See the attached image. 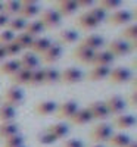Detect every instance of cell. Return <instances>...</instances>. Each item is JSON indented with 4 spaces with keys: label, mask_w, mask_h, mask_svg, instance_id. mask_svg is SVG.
<instances>
[{
    "label": "cell",
    "mask_w": 137,
    "mask_h": 147,
    "mask_svg": "<svg viewBox=\"0 0 137 147\" xmlns=\"http://www.w3.org/2000/svg\"><path fill=\"white\" fill-rule=\"evenodd\" d=\"M114 134L112 127L105 122H99L97 125H94L90 131V140L94 144H102V143H108V140L111 138V136Z\"/></svg>",
    "instance_id": "cell-1"
},
{
    "label": "cell",
    "mask_w": 137,
    "mask_h": 147,
    "mask_svg": "<svg viewBox=\"0 0 137 147\" xmlns=\"http://www.w3.org/2000/svg\"><path fill=\"white\" fill-rule=\"evenodd\" d=\"M40 24L43 25L44 30H55L60 25L62 18L59 16V13L53 9H46L40 13Z\"/></svg>",
    "instance_id": "cell-2"
},
{
    "label": "cell",
    "mask_w": 137,
    "mask_h": 147,
    "mask_svg": "<svg viewBox=\"0 0 137 147\" xmlns=\"http://www.w3.org/2000/svg\"><path fill=\"white\" fill-rule=\"evenodd\" d=\"M84 74L78 68H66L65 71L59 72V82L64 85H74L83 80Z\"/></svg>",
    "instance_id": "cell-3"
},
{
    "label": "cell",
    "mask_w": 137,
    "mask_h": 147,
    "mask_svg": "<svg viewBox=\"0 0 137 147\" xmlns=\"http://www.w3.org/2000/svg\"><path fill=\"white\" fill-rule=\"evenodd\" d=\"M77 110H78V103L75 100H65V102L56 105L55 116L58 119H69Z\"/></svg>",
    "instance_id": "cell-4"
},
{
    "label": "cell",
    "mask_w": 137,
    "mask_h": 147,
    "mask_svg": "<svg viewBox=\"0 0 137 147\" xmlns=\"http://www.w3.org/2000/svg\"><path fill=\"white\" fill-rule=\"evenodd\" d=\"M106 52H109L114 57H117V56H127V55H130L133 52V47H131L130 43L118 38V40H112L108 44V50Z\"/></svg>",
    "instance_id": "cell-5"
},
{
    "label": "cell",
    "mask_w": 137,
    "mask_h": 147,
    "mask_svg": "<svg viewBox=\"0 0 137 147\" xmlns=\"http://www.w3.org/2000/svg\"><path fill=\"white\" fill-rule=\"evenodd\" d=\"M22 102H24V91L19 87H14L12 85L3 94V103L15 107V109H16V106L22 105Z\"/></svg>",
    "instance_id": "cell-6"
},
{
    "label": "cell",
    "mask_w": 137,
    "mask_h": 147,
    "mask_svg": "<svg viewBox=\"0 0 137 147\" xmlns=\"http://www.w3.org/2000/svg\"><path fill=\"white\" fill-rule=\"evenodd\" d=\"M128 80H131V71L128 68H124V66H119V68H114L109 71V75H108V81L114 85H119V84H124L127 82Z\"/></svg>",
    "instance_id": "cell-7"
},
{
    "label": "cell",
    "mask_w": 137,
    "mask_h": 147,
    "mask_svg": "<svg viewBox=\"0 0 137 147\" xmlns=\"http://www.w3.org/2000/svg\"><path fill=\"white\" fill-rule=\"evenodd\" d=\"M108 19V25L111 27H121L125 25L131 21V12L125 10V9H118L115 12H112L109 16H106Z\"/></svg>",
    "instance_id": "cell-8"
},
{
    "label": "cell",
    "mask_w": 137,
    "mask_h": 147,
    "mask_svg": "<svg viewBox=\"0 0 137 147\" xmlns=\"http://www.w3.org/2000/svg\"><path fill=\"white\" fill-rule=\"evenodd\" d=\"M105 105H106V109L109 112V116L111 115L118 116V115L124 113V109H125V100L118 94L108 97V99L105 100Z\"/></svg>",
    "instance_id": "cell-9"
},
{
    "label": "cell",
    "mask_w": 137,
    "mask_h": 147,
    "mask_svg": "<svg viewBox=\"0 0 137 147\" xmlns=\"http://www.w3.org/2000/svg\"><path fill=\"white\" fill-rule=\"evenodd\" d=\"M53 10H56L60 18H68L71 15H74L78 10L77 3L74 0H59V2L55 3Z\"/></svg>",
    "instance_id": "cell-10"
},
{
    "label": "cell",
    "mask_w": 137,
    "mask_h": 147,
    "mask_svg": "<svg viewBox=\"0 0 137 147\" xmlns=\"http://www.w3.org/2000/svg\"><path fill=\"white\" fill-rule=\"evenodd\" d=\"M39 12H40V6L37 2H34V0H22L18 16L27 21V19L34 18Z\"/></svg>",
    "instance_id": "cell-11"
},
{
    "label": "cell",
    "mask_w": 137,
    "mask_h": 147,
    "mask_svg": "<svg viewBox=\"0 0 137 147\" xmlns=\"http://www.w3.org/2000/svg\"><path fill=\"white\" fill-rule=\"evenodd\" d=\"M87 109H89L92 118L96 119V121H99V122H102V121H105V119L109 118V112H108V109H106L105 102H100V100L92 102L89 106H87Z\"/></svg>",
    "instance_id": "cell-12"
},
{
    "label": "cell",
    "mask_w": 137,
    "mask_h": 147,
    "mask_svg": "<svg viewBox=\"0 0 137 147\" xmlns=\"http://www.w3.org/2000/svg\"><path fill=\"white\" fill-rule=\"evenodd\" d=\"M62 53H64L62 46H59L58 43H52L50 47H49L47 50L41 55V60H43L46 65H52V63L58 62V60L60 59Z\"/></svg>",
    "instance_id": "cell-13"
},
{
    "label": "cell",
    "mask_w": 137,
    "mask_h": 147,
    "mask_svg": "<svg viewBox=\"0 0 137 147\" xmlns=\"http://www.w3.org/2000/svg\"><path fill=\"white\" fill-rule=\"evenodd\" d=\"M78 46L85 47L89 50H93V52H99V49H102L105 46V38L99 34H90V35L84 37Z\"/></svg>",
    "instance_id": "cell-14"
},
{
    "label": "cell",
    "mask_w": 137,
    "mask_h": 147,
    "mask_svg": "<svg viewBox=\"0 0 137 147\" xmlns=\"http://www.w3.org/2000/svg\"><path fill=\"white\" fill-rule=\"evenodd\" d=\"M56 102L53 100H41L39 103H35L34 106V112L37 116H50L55 113V110H56Z\"/></svg>",
    "instance_id": "cell-15"
},
{
    "label": "cell",
    "mask_w": 137,
    "mask_h": 147,
    "mask_svg": "<svg viewBox=\"0 0 137 147\" xmlns=\"http://www.w3.org/2000/svg\"><path fill=\"white\" fill-rule=\"evenodd\" d=\"M94 53L93 50H89L85 47H81V46H77L75 50L72 52V57L77 60V62L83 63V65H92V60L94 57Z\"/></svg>",
    "instance_id": "cell-16"
},
{
    "label": "cell",
    "mask_w": 137,
    "mask_h": 147,
    "mask_svg": "<svg viewBox=\"0 0 137 147\" xmlns=\"http://www.w3.org/2000/svg\"><path fill=\"white\" fill-rule=\"evenodd\" d=\"M19 65H21V69H25V71H34L39 68V63H40V60L39 57H37L34 53L31 52H27V53H24L19 59Z\"/></svg>",
    "instance_id": "cell-17"
},
{
    "label": "cell",
    "mask_w": 137,
    "mask_h": 147,
    "mask_svg": "<svg viewBox=\"0 0 137 147\" xmlns=\"http://www.w3.org/2000/svg\"><path fill=\"white\" fill-rule=\"evenodd\" d=\"M112 125H114V128H118V129H130L131 127L136 125V116L127 115V113H121V115L114 118Z\"/></svg>",
    "instance_id": "cell-18"
},
{
    "label": "cell",
    "mask_w": 137,
    "mask_h": 147,
    "mask_svg": "<svg viewBox=\"0 0 137 147\" xmlns=\"http://www.w3.org/2000/svg\"><path fill=\"white\" fill-rule=\"evenodd\" d=\"M92 121H93V118H92V115H90V112H89V109H87V107H83V109L78 107L77 112L69 118L71 124H72V125H77V127L90 124Z\"/></svg>",
    "instance_id": "cell-19"
},
{
    "label": "cell",
    "mask_w": 137,
    "mask_h": 147,
    "mask_svg": "<svg viewBox=\"0 0 137 147\" xmlns=\"http://www.w3.org/2000/svg\"><path fill=\"white\" fill-rule=\"evenodd\" d=\"M50 44H52V41H50V38H47V37H37V38H34L33 40V44H31V47H30V50H31V53H34L35 56L37 55H43L49 47H50Z\"/></svg>",
    "instance_id": "cell-20"
},
{
    "label": "cell",
    "mask_w": 137,
    "mask_h": 147,
    "mask_svg": "<svg viewBox=\"0 0 137 147\" xmlns=\"http://www.w3.org/2000/svg\"><path fill=\"white\" fill-rule=\"evenodd\" d=\"M114 60H115V57L112 56L109 52H106V50H103V52H96L94 53V57H93V60H92V65L93 66H111L112 63H114Z\"/></svg>",
    "instance_id": "cell-21"
},
{
    "label": "cell",
    "mask_w": 137,
    "mask_h": 147,
    "mask_svg": "<svg viewBox=\"0 0 137 147\" xmlns=\"http://www.w3.org/2000/svg\"><path fill=\"white\" fill-rule=\"evenodd\" d=\"M78 40V32L75 30H62L58 34V44L59 46H68V44H74Z\"/></svg>",
    "instance_id": "cell-22"
},
{
    "label": "cell",
    "mask_w": 137,
    "mask_h": 147,
    "mask_svg": "<svg viewBox=\"0 0 137 147\" xmlns=\"http://www.w3.org/2000/svg\"><path fill=\"white\" fill-rule=\"evenodd\" d=\"M109 71H111V68H109V66H93V68H92V71L89 72V75H87V80L92 81V82L102 81V80L108 78Z\"/></svg>",
    "instance_id": "cell-23"
},
{
    "label": "cell",
    "mask_w": 137,
    "mask_h": 147,
    "mask_svg": "<svg viewBox=\"0 0 137 147\" xmlns=\"http://www.w3.org/2000/svg\"><path fill=\"white\" fill-rule=\"evenodd\" d=\"M46 131H47V132H50L56 140L65 138L68 134H69V128H68L65 124H62V122H56V124L49 125V127L46 128Z\"/></svg>",
    "instance_id": "cell-24"
},
{
    "label": "cell",
    "mask_w": 137,
    "mask_h": 147,
    "mask_svg": "<svg viewBox=\"0 0 137 147\" xmlns=\"http://www.w3.org/2000/svg\"><path fill=\"white\" fill-rule=\"evenodd\" d=\"M121 40L127 41L131 44L133 50H136V41H137V25L136 24H131V25L125 27L121 32Z\"/></svg>",
    "instance_id": "cell-25"
},
{
    "label": "cell",
    "mask_w": 137,
    "mask_h": 147,
    "mask_svg": "<svg viewBox=\"0 0 137 147\" xmlns=\"http://www.w3.org/2000/svg\"><path fill=\"white\" fill-rule=\"evenodd\" d=\"M19 134V125L16 122H5V124H0V138H10Z\"/></svg>",
    "instance_id": "cell-26"
},
{
    "label": "cell",
    "mask_w": 137,
    "mask_h": 147,
    "mask_svg": "<svg viewBox=\"0 0 137 147\" xmlns=\"http://www.w3.org/2000/svg\"><path fill=\"white\" fill-rule=\"evenodd\" d=\"M75 24H77L81 30H84V31H90V30H94V28L99 27V24H97L89 13H87V12H84V13H81V15L77 18Z\"/></svg>",
    "instance_id": "cell-27"
},
{
    "label": "cell",
    "mask_w": 137,
    "mask_h": 147,
    "mask_svg": "<svg viewBox=\"0 0 137 147\" xmlns=\"http://www.w3.org/2000/svg\"><path fill=\"white\" fill-rule=\"evenodd\" d=\"M31 72L25 69H19L16 71L14 75H10V82L14 84V87H19V85H28Z\"/></svg>",
    "instance_id": "cell-28"
},
{
    "label": "cell",
    "mask_w": 137,
    "mask_h": 147,
    "mask_svg": "<svg viewBox=\"0 0 137 147\" xmlns=\"http://www.w3.org/2000/svg\"><path fill=\"white\" fill-rule=\"evenodd\" d=\"M19 69H21L19 60L18 59H10V60H6V62L0 63V75H9L10 77Z\"/></svg>",
    "instance_id": "cell-29"
},
{
    "label": "cell",
    "mask_w": 137,
    "mask_h": 147,
    "mask_svg": "<svg viewBox=\"0 0 137 147\" xmlns=\"http://www.w3.org/2000/svg\"><path fill=\"white\" fill-rule=\"evenodd\" d=\"M44 31L46 30L43 28L40 21H31V22H27V25H25V28H24L22 32L28 34L30 37H33V38H37V37H41V34Z\"/></svg>",
    "instance_id": "cell-30"
},
{
    "label": "cell",
    "mask_w": 137,
    "mask_h": 147,
    "mask_svg": "<svg viewBox=\"0 0 137 147\" xmlns=\"http://www.w3.org/2000/svg\"><path fill=\"white\" fill-rule=\"evenodd\" d=\"M16 118V109L12 107L9 105H0V124L5 122H14V119Z\"/></svg>",
    "instance_id": "cell-31"
},
{
    "label": "cell",
    "mask_w": 137,
    "mask_h": 147,
    "mask_svg": "<svg viewBox=\"0 0 137 147\" xmlns=\"http://www.w3.org/2000/svg\"><path fill=\"white\" fill-rule=\"evenodd\" d=\"M19 9H21V2L9 0V2H5V3H3V10H2V13H3V15H6V16L10 19V18L18 16Z\"/></svg>",
    "instance_id": "cell-32"
},
{
    "label": "cell",
    "mask_w": 137,
    "mask_h": 147,
    "mask_svg": "<svg viewBox=\"0 0 137 147\" xmlns=\"http://www.w3.org/2000/svg\"><path fill=\"white\" fill-rule=\"evenodd\" d=\"M130 137L127 134H122V132H118V134H112L111 138L108 140V144L111 147H125L128 143H130Z\"/></svg>",
    "instance_id": "cell-33"
},
{
    "label": "cell",
    "mask_w": 137,
    "mask_h": 147,
    "mask_svg": "<svg viewBox=\"0 0 137 147\" xmlns=\"http://www.w3.org/2000/svg\"><path fill=\"white\" fill-rule=\"evenodd\" d=\"M43 85H53L59 82V71L55 68H43Z\"/></svg>",
    "instance_id": "cell-34"
},
{
    "label": "cell",
    "mask_w": 137,
    "mask_h": 147,
    "mask_svg": "<svg viewBox=\"0 0 137 147\" xmlns=\"http://www.w3.org/2000/svg\"><path fill=\"white\" fill-rule=\"evenodd\" d=\"M25 25H27V21H25V19H22V18H19V16H15V18H10V19H9L6 30L12 31L14 34H15V32H22L24 28H25Z\"/></svg>",
    "instance_id": "cell-35"
},
{
    "label": "cell",
    "mask_w": 137,
    "mask_h": 147,
    "mask_svg": "<svg viewBox=\"0 0 137 147\" xmlns=\"http://www.w3.org/2000/svg\"><path fill=\"white\" fill-rule=\"evenodd\" d=\"M33 40H34L33 37H30L25 32H19L18 35H15V38H14V41L21 47V50H30V47L33 44Z\"/></svg>",
    "instance_id": "cell-36"
},
{
    "label": "cell",
    "mask_w": 137,
    "mask_h": 147,
    "mask_svg": "<svg viewBox=\"0 0 137 147\" xmlns=\"http://www.w3.org/2000/svg\"><path fill=\"white\" fill-rule=\"evenodd\" d=\"M43 80H44L43 68H41V69H40V68H37V69L31 71L28 85H30V87H39V85H43Z\"/></svg>",
    "instance_id": "cell-37"
},
{
    "label": "cell",
    "mask_w": 137,
    "mask_h": 147,
    "mask_svg": "<svg viewBox=\"0 0 137 147\" xmlns=\"http://www.w3.org/2000/svg\"><path fill=\"white\" fill-rule=\"evenodd\" d=\"M87 13H89L97 24H100L102 21H105L106 19V12L102 9V7H99V6H93L92 9H89V10H85Z\"/></svg>",
    "instance_id": "cell-38"
},
{
    "label": "cell",
    "mask_w": 137,
    "mask_h": 147,
    "mask_svg": "<svg viewBox=\"0 0 137 147\" xmlns=\"http://www.w3.org/2000/svg\"><path fill=\"white\" fill-rule=\"evenodd\" d=\"M97 6L102 7L105 12H115L121 7V2L119 0H102Z\"/></svg>",
    "instance_id": "cell-39"
},
{
    "label": "cell",
    "mask_w": 137,
    "mask_h": 147,
    "mask_svg": "<svg viewBox=\"0 0 137 147\" xmlns=\"http://www.w3.org/2000/svg\"><path fill=\"white\" fill-rule=\"evenodd\" d=\"M19 146H24V137L21 134H16L14 137L3 140V147H19Z\"/></svg>",
    "instance_id": "cell-40"
},
{
    "label": "cell",
    "mask_w": 137,
    "mask_h": 147,
    "mask_svg": "<svg viewBox=\"0 0 137 147\" xmlns=\"http://www.w3.org/2000/svg\"><path fill=\"white\" fill-rule=\"evenodd\" d=\"M5 47V53H6V57H14L16 55H19L22 50H21V47L15 43V41H10L9 44L3 46Z\"/></svg>",
    "instance_id": "cell-41"
},
{
    "label": "cell",
    "mask_w": 137,
    "mask_h": 147,
    "mask_svg": "<svg viewBox=\"0 0 137 147\" xmlns=\"http://www.w3.org/2000/svg\"><path fill=\"white\" fill-rule=\"evenodd\" d=\"M37 141H39L40 144H43V146H49V144H53V143H56L58 140L52 136L50 132L44 131V132H41V134H39V136H37Z\"/></svg>",
    "instance_id": "cell-42"
},
{
    "label": "cell",
    "mask_w": 137,
    "mask_h": 147,
    "mask_svg": "<svg viewBox=\"0 0 137 147\" xmlns=\"http://www.w3.org/2000/svg\"><path fill=\"white\" fill-rule=\"evenodd\" d=\"M15 38V34L9 31V30H3L2 32H0V46H6L9 44L10 41H14Z\"/></svg>",
    "instance_id": "cell-43"
},
{
    "label": "cell",
    "mask_w": 137,
    "mask_h": 147,
    "mask_svg": "<svg viewBox=\"0 0 137 147\" xmlns=\"http://www.w3.org/2000/svg\"><path fill=\"white\" fill-rule=\"evenodd\" d=\"M75 3H77V7H78V9H87V10L92 9V7L94 6L93 0H77Z\"/></svg>",
    "instance_id": "cell-44"
},
{
    "label": "cell",
    "mask_w": 137,
    "mask_h": 147,
    "mask_svg": "<svg viewBox=\"0 0 137 147\" xmlns=\"http://www.w3.org/2000/svg\"><path fill=\"white\" fill-rule=\"evenodd\" d=\"M62 147H84V143L78 138H71L62 144Z\"/></svg>",
    "instance_id": "cell-45"
},
{
    "label": "cell",
    "mask_w": 137,
    "mask_h": 147,
    "mask_svg": "<svg viewBox=\"0 0 137 147\" xmlns=\"http://www.w3.org/2000/svg\"><path fill=\"white\" fill-rule=\"evenodd\" d=\"M125 103H128L130 107H134V109L137 107V91H136V88L128 94V100H127Z\"/></svg>",
    "instance_id": "cell-46"
},
{
    "label": "cell",
    "mask_w": 137,
    "mask_h": 147,
    "mask_svg": "<svg viewBox=\"0 0 137 147\" xmlns=\"http://www.w3.org/2000/svg\"><path fill=\"white\" fill-rule=\"evenodd\" d=\"M7 22H9V18L6 15H3V13H0V30L5 28L7 25Z\"/></svg>",
    "instance_id": "cell-47"
},
{
    "label": "cell",
    "mask_w": 137,
    "mask_h": 147,
    "mask_svg": "<svg viewBox=\"0 0 137 147\" xmlns=\"http://www.w3.org/2000/svg\"><path fill=\"white\" fill-rule=\"evenodd\" d=\"M5 57H6L5 47H3V46H0V62H2V60H5Z\"/></svg>",
    "instance_id": "cell-48"
},
{
    "label": "cell",
    "mask_w": 137,
    "mask_h": 147,
    "mask_svg": "<svg viewBox=\"0 0 137 147\" xmlns=\"http://www.w3.org/2000/svg\"><path fill=\"white\" fill-rule=\"evenodd\" d=\"M125 147H137V143H136V141H130Z\"/></svg>",
    "instance_id": "cell-49"
},
{
    "label": "cell",
    "mask_w": 137,
    "mask_h": 147,
    "mask_svg": "<svg viewBox=\"0 0 137 147\" xmlns=\"http://www.w3.org/2000/svg\"><path fill=\"white\" fill-rule=\"evenodd\" d=\"M2 10H3V3L0 2V13H2Z\"/></svg>",
    "instance_id": "cell-50"
},
{
    "label": "cell",
    "mask_w": 137,
    "mask_h": 147,
    "mask_svg": "<svg viewBox=\"0 0 137 147\" xmlns=\"http://www.w3.org/2000/svg\"><path fill=\"white\" fill-rule=\"evenodd\" d=\"M92 147H103L102 144H94V146H92Z\"/></svg>",
    "instance_id": "cell-51"
},
{
    "label": "cell",
    "mask_w": 137,
    "mask_h": 147,
    "mask_svg": "<svg viewBox=\"0 0 137 147\" xmlns=\"http://www.w3.org/2000/svg\"><path fill=\"white\" fill-rule=\"evenodd\" d=\"M19 147H25V146H19Z\"/></svg>",
    "instance_id": "cell-52"
}]
</instances>
